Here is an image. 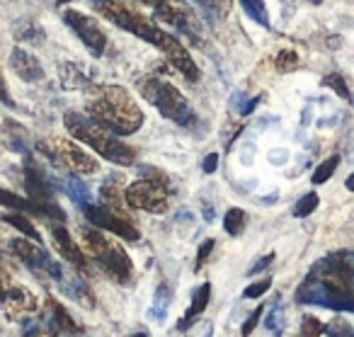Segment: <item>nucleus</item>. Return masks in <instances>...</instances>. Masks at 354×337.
<instances>
[{
    "label": "nucleus",
    "instance_id": "obj_31",
    "mask_svg": "<svg viewBox=\"0 0 354 337\" xmlns=\"http://www.w3.org/2000/svg\"><path fill=\"white\" fill-rule=\"evenodd\" d=\"M315 209H318V194L308 192V194L299 197V201H296V206H294V216L296 219H306V216H310Z\"/></svg>",
    "mask_w": 354,
    "mask_h": 337
},
{
    "label": "nucleus",
    "instance_id": "obj_23",
    "mask_svg": "<svg viewBox=\"0 0 354 337\" xmlns=\"http://www.w3.org/2000/svg\"><path fill=\"white\" fill-rule=\"evenodd\" d=\"M61 85L66 90H80V88H88V75L73 64H61Z\"/></svg>",
    "mask_w": 354,
    "mask_h": 337
},
{
    "label": "nucleus",
    "instance_id": "obj_5",
    "mask_svg": "<svg viewBox=\"0 0 354 337\" xmlns=\"http://www.w3.org/2000/svg\"><path fill=\"white\" fill-rule=\"evenodd\" d=\"M37 148H39L51 163H56L59 167L68 170L71 175L88 177L100 170L97 161H95L90 153H85L78 143L71 141V138H49V141L37 143Z\"/></svg>",
    "mask_w": 354,
    "mask_h": 337
},
{
    "label": "nucleus",
    "instance_id": "obj_12",
    "mask_svg": "<svg viewBox=\"0 0 354 337\" xmlns=\"http://www.w3.org/2000/svg\"><path fill=\"white\" fill-rule=\"evenodd\" d=\"M64 22L78 35V39L83 42L90 54L93 56L104 54V49H107V35H104L102 27L93 17H88L80 10H64Z\"/></svg>",
    "mask_w": 354,
    "mask_h": 337
},
{
    "label": "nucleus",
    "instance_id": "obj_40",
    "mask_svg": "<svg viewBox=\"0 0 354 337\" xmlns=\"http://www.w3.org/2000/svg\"><path fill=\"white\" fill-rule=\"evenodd\" d=\"M272 262H274V253H270V255H265L262 259H257V262L252 264L250 269H248V274H260V272H265V269L270 267Z\"/></svg>",
    "mask_w": 354,
    "mask_h": 337
},
{
    "label": "nucleus",
    "instance_id": "obj_15",
    "mask_svg": "<svg viewBox=\"0 0 354 337\" xmlns=\"http://www.w3.org/2000/svg\"><path fill=\"white\" fill-rule=\"evenodd\" d=\"M153 8H156V17L160 22H167L183 35L197 39V17L192 15V10L185 6L183 0H158Z\"/></svg>",
    "mask_w": 354,
    "mask_h": 337
},
{
    "label": "nucleus",
    "instance_id": "obj_43",
    "mask_svg": "<svg viewBox=\"0 0 354 337\" xmlns=\"http://www.w3.org/2000/svg\"><path fill=\"white\" fill-rule=\"evenodd\" d=\"M212 330H214L212 322H204V325L194 327V332H197V335H192V337H212Z\"/></svg>",
    "mask_w": 354,
    "mask_h": 337
},
{
    "label": "nucleus",
    "instance_id": "obj_41",
    "mask_svg": "<svg viewBox=\"0 0 354 337\" xmlns=\"http://www.w3.org/2000/svg\"><path fill=\"white\" fill-rule=\"evenodd\" d=\"M216 167H218V153H209V156L204 158V163H202V170L207 172V175H214V172H216Z\"/></svg>",
    "mask_w": 354,
    "mask_h": 337
},
{
    "label": "nucleus",
    "instance_id": "obj_3",
    "mask_svg": "<svg viewBox=\"0 0 354 337\" xmlns=\"http://www.w3.org/2000/svg\"><path fill=\"white\" fill-rule=\"evenodd\" d=\"M80 243H83V253L90 255L100 267L104 269L109 279L117 284H131L133 282V262L117 243L107 238L100 228H80Z\"/></svg>",
    "mask_w": 354,
    "mask_h": 337
},
{
    "label": "nucleus",
    "instance_id": "obj_44",
    "mask_svg": "<svg viewBox=\"0 0 354 337\" xmlns=\"http://www.w3.org/2000/svg\"><path fill=\"white\" fill-rule=\"evenodd\" d=\"M22 337H56V332H51V330H30V332H25Z\"/></svg>",
    "mask_w": 354,
    "mask_h": 337
},
{
    "label": "nucleus",
    "instance_id": "obj_28",
    "mask_svg": "<svg viewBox=\"0 0 354 337\" xmlns=\"http://www.w3.org/2000/svg\"><path fill=\"white\" fill-rule=\"evenodd\" d=\"M337 165H339V156H330V158H325V161L320 163V165L313 170V177H310V182H313V185H325V182H328L330 177L335 175V170H337Z\"/></svg>",
    "mask_w": 354,
    "mask_h": 337
},
{
    "label": "nucleus",
    "instance_id": "obj_30",
    "mask_svg": "<svg viewBox=\"0 0 354 337\" xmlns=\"http://www.w3.org/2000/svg\"><path fill=\"white\" fill-rule=\"evenodd\" d=\"M6 143L12 148V151H17V153H25L27 156V146H25V138H22V129L17 127V124H10L8 122L6 124Z\"/></svg>",
    "mask_w": 354,
    "mask_h": 337
},
{
    "label": "nucleus",
    "instance_id": "obj_34",
    "mask_svg": "<svg viewBox=\"0 0 354 337\" xmlns=\"http://www.w3.org/2000/svg\"><path fill=\"white\" fill-rule=\"evenodd\" d=\"M270 286H272V279L265 277V279H260V282H255V284H250V286H245L243 296H245V298H260V296H265V293L270 291Z\"/></svg>",
    "mask_w": 354,
    "mask_h": 337
},
{
    "label": "nucleus",
    "instance_id": "obj_14",
    "mask_svg": "<svg viewBox=\"0 0 354 337\" xmlns=\"http://www.w3.org/2000/svg\"><path fill=\"white\" fill-rule=\"evenodd\" d=\"M80 209H83L85 219H88L95 228L109 230V233L119 235V238H124V240H138L136 226H133L129 219H122V216L112 214V211L104 209L102 204H93V201H90V204L80 206Z\"/></svg>",
    "mask_w": 354,
    "mask_h": 337
},
{
    "label": "nucleus",
    "instance_id": "obj_25",
    "mask_svg": "<svg viewBox=\"0 0 354 337\" xmlns=\"http://www.w3.org/2000/svg\"><path fill=\"white\" fill-rule=\"evenodd\" d=\"M241 6H243V10H245L248 15L257 22V25H262L265 30H270V12H267L265 0H241Z\"/></svg>",
    "mask_w": 354,
    "mask_h": 337
},
{
    "label": "nucleus",
    "instance_id": "obj_32",
    "mask_svg": "<svg viewBox=\"0 0 354 337\" xmlns=\"http://www.w3.org/2000/svg\"><path fill=\"white\" fill-rule=\"evenodd\" d=\"M323 85L325 88H330L335 95H339L342 100H347V102H352V93H349V88H347V83H344V78L339 73H330V75H325V80H323Z\"/></svg>",
    "mask_w": 354,
    "mask_h": 337
},
{
    "label": "nucleus",
    "instance_id": "obj_10",
    "mask_svg": "<svg viewBox=\"0 0 354 337\" xmlns=\"http://www.w3.org/2000/svg\"><path fill=\"white\" fill-rule=\"evenodd\" d=\"M37 296L22 284H15L10 274H0V313L10 320H27L37 313Z\"/></svg>",
    "mask_w": 354,
    "mask_h": 337
},
{
    "label": "nucleus",
    "instance_id": "obj_2",
    "mask_svg": "<svg viewBox=\"0 0 354 337\" xmlns=\"http://www.w3.org/2000/svg\"><path fill=\"white\" fill-rule=\"evenodd\" d=\"M64 124L68 129V134L73 138H78L80 143L93 148L97 156H102L104 161L114 163V165L129 167L136 163V153L131 146H127L124 141H119L109 129H104L102 124H97L93 117L80 112H66Z\"/></svg>",
    "mask_w": 354,
    "mask_h": 337
},
{
    "label": "nucleus",
    "instance_id": "obj_20",
    "mask_svg": "<svg viewBox=\"0 0 354 337\" xmlns=\"http://www.w3.org/2000/svg\"><path fill=\"white\" fill-rule=\"evenodd\" d=\"M209 298H212V284L204 282L202 286H199L197 291L192 293V303H189L187 313H185V318L180 320V325H177V327H180V330H187V327L192 325V322L197 320V318L202 316L204 311H207Z\"/></svg>",
    "mask_w": 354,
    "mask_h": 337
},
{
    "label": "nucleus",
    "instance_id": "obj_19",
    "mask_svg": "<svg viewBox=\"0 0 354 337\" xmlns=\"http://www.w3.org/2000/svg\"><path fill=\"white\" fill-rule=\"evenodd\" d=\"M100 194H102L104 209L122 216V219H129V211H127L129 204H127V199H124V190H122V185H119L117 177H109V180L102 185V190H100Z\"/></svg>",
    "mask_w": 354,
    "mask_h": 337
},
{
    "label": "nucleus",
    "instance_id": "obj_1",
    "mask_svg": "<svg viewBox=\"0 0 354 337\" xmlns=\"http://www.w3.org/2000/svg\"><path fill=\"white\" fill-rule=\"evenodd\" d=\"M88 117L114 134L131 136L143 127V112L131 95L119 85H97L88 100Z\"/></svg>",
    "mask_w": 354,
    "mask_h": 337
},
{
    "label": "nucleus",
    "instance_id": "obj_47",
    "mask_svg": "<svg viewBox=\"0 0 354 337\" xmlns=\"http://www.w3.org/2000/svg\"><path fill=\"white\" fill-rule=\"evenodd\" d=\"M129 337H148V332L143 330V332H133V335H129Z\"/></svg>",
    "mask_w": 354,
    "mask_h": 337
},
{
    "label": "nucleus",
    "instance_id": "obj_4",
    "mask_svg": "<svg viewBox=\"0 0 354 337\" xmlns=\"http://www.w3.org/2000/svg\"><path fill=\"white\" fill-rule=\"evenodd\" d=\"M136 85H138V93H141L162 117L180 124V127H192L194 112H192V107H189L187 98H185L175 85H170L167 80L153 78V75L141 78Z\"/></svg>",
    "mask_w": 354,
    "mask_h": 337
},
{
    "label": "nucleus",
    "instance_id": "obj_39",
    "mask_svg": "<svg viewBox=\"0 0 354 337\" xmlns=\"http://www.w3.org/2000/svg\"><path fill=\"white\" fill-rule=\"evenodd\" d=\"M267 327H270L274 335H281V330H284V316H281L279 311L270 313V316H267Z\"/></svg>",
    "mask_w": 354,
    "mask_h": 337
},
{
    "label": "nucleus",
    "instance_id": "obj_13",
    "mask_svg": "<svg viewBox=\"0 0 354 337\" xmlns=\"http://www.w3.org/2000/svg\"><path fill=\"white\" fill-rule=\"evenodd\" d=\"M153 46H158V49L165 54V59L170 61V66L175 71H180V73L185 75V78L189 80H197L199 78V69L197 64L192 61V56H189V51L183 46V42H177L172 35H167V32H162L160 27H158L156 37H153L151 42Z\"/></svg>",
    "mask_w": 354,
    "mask_h": 337
},
{
    "label": "nucleus",
    "instance_id": "obj_17",
    "mask_svg": "<svg viewBox=\"0 0 354 337\" xmlns=\"http://www.w3.org/2000/svg\"><path fill=\"white\" fill-rule=\"evenodd\" d=\"M10 66L25 83H39V80H44V69H41V64L37 61V56H32L30 51L20 49V46L12 49Z\"/></svg>",
    "mask_w": 354,
    "mask_h": 337
},
{
    "label": "nucleus",
    "instance_id": "obj_6",
    "mask_svg": "<svg viewBox=\"0 0 354 337\" xmlns=\"http://www.w3.org/2000/svg\"><path fill=\"white\" fill-rule=\"evenodd\" d=\"M95 10L102 17H107L109 22H114L122 30L131 32L133 37L148 42L151 44L153 37H156L158 27L153 22H148L141 12H136L133 8H129L124 0H95Z\"/></svg>",
    "mask_w": 354,
    "mask_h": 337
},
{
    "label": "nucleus",
    "instance_id": "obj_24",
    "mask_svg": "<svg viewBox=\"0 0 354 337\" xmlns=\"http://www.w3.org/2000/svg\"><path fill=\"white\" fill-rule=\"evenodd\" d=\"M3 221H6V224H10L12 228H17L22 235H27L30 240H35V243H41L39 230L35 228V224H32V221L27 219L25 214H20V211H10V214L3 216Z\"/></svg>",
    "mask_w": 354,
    "mask_h": 337
},
{
    "label": "nucleus",
    "instance_id": "obj_45",
    "mask_svg": "<svg viewBox=\"0 0 354 337\" xmlns=\"http://www.w3.org/2000/svg\"><path fill=\"white\" fill-rule=\"evenodd\" d=\"M228 3H231V0H207V8H221L223 6V10H226Z\"/></svg>",
    "mask_w": 354,
    "mask_h": 337
},
{
    "label": "nucleus",
    "instance_id": "obj_48",
    "mask_svg": "<svg viewBox=\"0 0 354 337\" xmlns=\"http://www.w3.org/2000/svg\"><path fill=\"white\" fill-rule=\"evenodd\" d=\"M197 3H202V6H204V8H207V0H197Z\"/></svg>",
    "mask_w": 354,
    "mask_h": 337
},
{
    "label": "nucleus",
    "instance_id": "obj_21",
    "mask_svg": "<svg viewBox=\"0 0 354 337\" xmlns=\"http://www.w3.org/2000/svg\"><path fill=\"white\" fill-rule=\"evenodd\" d=\"M59 282H61V286H64V291L68 293L71 298H75L80 306H85V308L95 306L93 291H90V286L80 277H61Z\"/></svg>",
    "mask_w": 354,
    "mask_h": 337
},
{
    "label": "nucleus",
    "instance_id": "obj_7",
    "mask_svg": "<svg viewBox=\"0 0 354 337\" xmlns=\"http://www.w3.org/2000/svg\"><path fill=\"white\" fill-rule=\"evenodd\" d=\"M25 190H27V199L39 206L44 219H56V221L66 219L64 209L54 199V187H51L49 177L44 175V170L30 156H25Z\"/></svg>",
    "mask_w": 354,
    "mask_h": 337
},
{
    "label": "nucleus",
    "instance_id": "obj_46",
    "mask_svg": "<svg viewBox=\"0 0 354 337\" xmlns=\"http://www.w3.org/2000/svg\"><path fill=\"white\" fill-rule=\"evenodd\" d=\"M344 187H347L349 192H354V172H352V175L347 177V182H344Z\"/></svg>",
    "mask_w": 354,
    "mask_h": 337
},
{
    "label": "nucleus",
    "instance_id": "obj_36",
    "mask_svg": "<svg viewBox=\"0 0 354 337\" xmlns=\"http://www.w3.org/2000/svg\"><path fill=\"white\" fill-rule=\"evenodd\" d=\"M214 245H216V243H214L212 238H207L202 245H199V250H197V262H194V269H202V264L207 262L209 255L214 253Z\"/></svg>",
    "mask_w": 354,
    "mask_h": 337
},
{
    "label": "nucleus",
    "instance_id": "obj_16",
    "mask_svg": "<svg viewBox=\"0 0 354 337\" xmlns=\"http://www.w3.org/2000/svg\"><path fill=\"white\" fill-rule=\"evenodd\" d=\"M51 240H54V248L61 257L68 264H73L78 272H88V257H85L83 248L71 238V233L64 228V226H51Z\"/></svg>",
    "mask_w": 354,
    "mask_h": 337
},
{
    "label": "nucleus",
    "instance_id": "obj_22",
    "mask_svg": "<svg viewBox=\"0 0 354 337\" xmlns=\"http://www.w3.org/2000/svg\"><path fill=\"white\" fill-rule=\"evenodd\" d=\"M0 206H8V209H12V211H20V214L44 216L37 204H32V201L25 199V197H17V194H12V192L3 190V187H0Z\"/></svg>",
    "mask_w": 354,
    "mask_h": 337
},
{
    "label": "nucleus",
    "instance_id": "obj_9",
    "mask_svg": "<svg viewBox=\"0 0 354 337\" xmlns=\"http://www.w3.org/2000/svg\"><path fill=\"white\" fill-rule=\"evenodd\" d=\"M165 177H143L127 187L124 199L131 209L148 211V214H162L167 211V190H165Z\"/></svg>",
    "mask_w": 354,
    "mask_h": 337
},
{
    "label": "nucleus",
    "instance_id": "obj_26",
    "mask_svg": "<svg viewBox=\"0 0 354 337\" xmlns=\"http://www.w3.org/2000/svg\"><path fill=\"white\" fill-rule=\"evenodd\" d=\"M66 192H68V197L78 206H85V204H90V201H93L90 190L85 187V182L80 180V177H71V180H66Z\"/></svg>",
    "mask_w": 354,
    "mask_h": 337
},
{
    "label": "nucleus",
    "instance_id": "obj_37",
    "mask_svg": "<svg viewBox=\"0 0 354 337\" xmlns=\"http://www.w3.org/2000/svg\"><path fill=\"white\" fill-rule=\"evenodd\" d=\"M262 313H265V308H255V311L250 313V318H248L245 322H243V335L245 337H250L252 332H255V327H257V322H260V318H262Z\"/></svg>",
    "mask_w": 354,
    "mask_h": 337
},
{
    "label": "nucleus",
    "instance_id": "obj_29",
    "mask_svg": "<svg viewBox=\"0 0 354 337\" xmlns=\"http://www.w3.org/2000/svg\"><path fill=\"white\" fill-rule=\"evenodd\" d=\"M299 64H301L299 54L291 49H281L274 59V69L279 71V73H294V71L299 69Z\"/></svg>",
    "mask_w": 354,
    "mask_h": 337
},
{
    "label": "nucleus",
    "instance_id": "obj_8",
    "mask_svg": "<svg viewBox=\"0 0 354 337\" xmlns=\"http://www.w3.org/2000/svg\"><path fill=\"white\" fill-rule=\"evenodd\" d=\"M296 301L308 303V306H323L337 313H354V291H342V289L328 286L308 274L304 284L296 291Z\"/></svg>",
    "mask_w": 354,
    "mask_h": 337
},
{
    "label": "nucleus",
    "instance_id": "obj_35",
    "mask_svg": "<svg viewBox=\"0 0 354 337\" xmlns=\"http://www.w3.org/2000/svg\"><path fill=\"white\" fill-rule=\"evenodd\" d=\"M301 332H304V337H320V335L325 332V325L318 320V318L306 316V318H304V327H301Z\"/></svg>",
    "mask_w": 354,
    "mask_h": 337
},
{
    "label": "nucleus",
    "instance_id": "obj_38",
    "mask_svg": "<svg viewBox=\"0 0 354 337\" xmlns=\"http://www.w3.org/2000/svg\"><path fill=\"white\" fill-rule=\"evenodd\" d=\"M20 39H27L30 44H41V39H44V32H41V27L30 25V27H27V30L20 35Z\"/></svg>",
    "mask_w": 354,
    "mask_h": 337
},
{
    "label": "nucleus",
    "instance_id": "obj_42",
    "mask_svg": "<svg viewBox=\"0 0 354 337\" xmlns=\"http://www.w3.org/2000/svg\"><path fill=\"white\" fill-rule=\"evenodd\" d=\"M0 102L8 104V107H12V100H10V93H8V85H6L3 73H0Z\"/></svg>",
    "mask_w": 354,
    "mask_h": 337
},
{
    "label": "nucleus",
    "instance_id": "obj_11",
    "mask_svg": "<svg viewBox=\"0 0 354 337\" xmlns=\"http://www.w3.org/2000/svg\"><path fill=\"white\" fill-rule=\"evenodd\" d=\"M8 250H10L17 259H22V262H25L32 272L39 274V277H51V279H56V282L64 277V269H61V264L56 262V259L51 257V255L46 253L39 243H35V240L12 238L10 243H8Z\"/></svg>",
    "mask_w": 354,
    "mask_h": 337
},
{
    "label": "nucleus",
    "instance_id": "obj_27",
    "mask_svg": "<svg viewBox=\"0 0 354 337\" xmlns=\"http://www.w3.org/2000/svg\"><path fill=\"white\" fill-rule=\"evenodd\" d=\"M243 228H245V211L238 209V206L228 209L226 216H223V230L228 235H241Z\"/></svg>",
    "mask_w": 354,
    "mask_h": 337
},
{
    "label": "nucleus",
    "instance_id": "obj_33",
    "mask_svg": "<svg viewBox=\"0 0 354 337\" xmlns=\"http://www.w3.org/2000/svg\"><path fill=\"white\" fill-rule=\"evenodd\" d=\"M325 332H328L330 337H354V327L349 325L347 320H342V318H335L333 322H328Z\"/></svg>",
    "mask_w": 354,
    "mask_h": 337
},
{
    "label": "nucleus",
    "instance_id": "obj_18",
    "mask_svg": "<svg viewBox=\"0 0 354 337\" xmlns=\"http://www.w3.org/2000/svg\"><path fill=\"white\" fill-rule=\"evenodd\" d=\"M46 320H49L51 332H66V335H80V325L71 318V313L56 301L54 296L46 298Z\"/></svg>",
    "mask_w": 354,
    "mask_h": 337
}]
</instances>
